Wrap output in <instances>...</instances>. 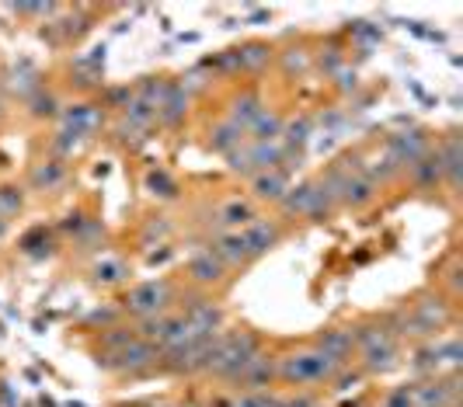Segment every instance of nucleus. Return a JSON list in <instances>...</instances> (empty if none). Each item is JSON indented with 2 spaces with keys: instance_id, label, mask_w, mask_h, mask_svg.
<instances>
[{
  "instance_id": "1",
  "label": "nucleus",
  "mask_w": 463,
  "mask_h": 407,
  "mask_svg": "<svg viewBox=\"0 0 463 407\" xmlns=\"http://www.w3.org/2000/svg\"><path fill=\"white\" fill-rule=\"evenodd\" d=\"M286 226L279 220H255V223L241 226V230H227V233H213L206 248L227 265V269H244L258 258H265L272 248L282 244Z\"/></svg>"
},
{
  "instance_id": "2",
  "label": "nucleus",
  "mask_w": 463,
  "mask_h": 407,
  "mask_svg": "<svg viewBox=\"0 0 463 407\" xmlns=\"http://www.w3.org/2000/svg\"><path fill=\"white\" fill-rule=\"evenodd\" d=\"M352 341H355V365L363 369V376H383L401 365L404 355V341H397L383 317H366L352 327Z\"/></svg>"
},
{
  "instance_id": "3",
  "label": "nucleus",
  "mask_w": 463,
  "mask_h": 407,
  "mask_svg": "<svg viewBox=\"0 0 463 407\" xmlns=\"http://www.w3.org/2000/svg\"><path fill=\"white\" fill-rule=\"evenodd\" d=\"M345 365L331 362L327 355H321L314 345H303L293 352H282L276 355V386H289V390H325L331 386V380L342 373Z\"/></svg>"
},
{
  "instance_id": "4",
  "label": "nucleus",
  "mask_w": 463,
  "mask_h": 407,
  "mask_svg": "<svg viewBox=\"0 0 463 407\" xmlns=\"http://www.w3.org/2000/svg\"><path fill=\"white\" fill-rule=\"evenodd\" d=\"M261 348H265V338L255 335V331H227V327H223V331L216 335V341H213V348H209L203 376L231 386V380L241 373V365L255 359Z\"/></svg>"
},
{
  "instance_id": "5",
  "label": "nucleus",
  "mask_w": 463,
  "mask_h": 407,
  "mask_svg": "<svg viewBox=\"0 0 463 407\" xmlns=\"http://www.w3.org/2000/svg\"><path fill=\"white\" fill-rule=\"evenodd\" d=\"M175 282L171 279H150V282H139L133 289H126L122 299H118V314L133 317V320H150L157 314H167L175 310Z\"/></svg>"
},
{
  "instance_id": "6",
  "label": "nucleus",
  "mask_w": 463,
  "mask_h": 407,
  "mask_svg": "<svg viewBox=\"0 0 463 407\" xmlns=\"http://www.w3.org/2000/svg\"><path fill=\"white\" fill-rule=\"evenodd\" d=\"M94 362L105 369V373H118V376H150V373H157L161 369V352L150 345V341H129L122 352L116 355H94Z\"/></svg>"
},
{
  "instance_id": "7",
  "label": "nucleus",
  "mask_w": 463,
  "mask_h": 407,
  "mask_svg": "<svg viewBox=\"0 0 463 407\" xmlns=\"http://www.w3.org/2000/svg\"><path fill=\"white\" fill-rule=\"evenodd\" d=\"M233 393H255V390H276V355L261 348L255 359L244 362L241 373L231 380Z\"/></svg>"
},
{
  "instance_id": "8",
  "label": "nucleus",
  "mask_w": 463,
  "mask_h": 407,
  "mask_svg": "<svg viewBox=\"0 0 463 407\" xmlns=\"http://www.w3.org/2000/svg\"><path fill=\"white\" fill-rule=\"evenodd\" d=\"M383 150L397 160V167H401V171H408L415 160H421L429 150H432V136L425 133V129H404V133L387 136Z\"/></svg>"
},
{
  "instance_id": "9",
  "label": "nucleus",
  "mask_w": 463,
  "mask_h": 407,
  "mask_svg": "<svg viewBox=\"0 0 463 407\" xmlns=\"http://www.w3.org/2000/svg\"><path fill=\"white\" fill-rule=\"evenodd\" d=\"M310 345H314L321 355H327L331 362H338V365H352V362H355V341H352V327L327 324V327H321V331L310 338Z\"/></svg>"
},
{
  "instance_id": "10",
  "label": "nucleus",
  "mask_w": 463,
  "mask_h": 407,
  "mask_svg": "<svg viewBox=\"0 0 463 407\" xmlns=\"http://www.w3.org/2000/svg\"><path fill=\"white\" fill-rule=\"evenodd\" d=\"M185 271H188V282H192V286H199V289H216V286L227 282V271L231 269H227L209 248H203L188 258Z\"/></svg>"
},
{
  "instance_id": "11",
  "label": "nucleus",
  "mask_w": 463,
  "mask_h": 407,
  "mask_svg": "<svg viewBox=\"0 0 463 407\" xmlns=\"http://www.w3.org/2000/svg\"><path fill=\"white\" fill-rule=\"evenodd\" d=\"M436 154H439V164H442V188H449L453 195H457V188H460V178H463V143H460V133L453 129V133H446L436 143Z\"/></svg>"
},
{
  "instance_id": "12",
  "label": "nucleus",
  "mask_w": 463,
  "mask_h": 407,
  "mask_svg": "<svg viewBox=\"0 0 463 407\" xmlns=\"http://www.w3.org/2000/svg\"><path fill=\"white\" fill-rule=\"evenodd\" d=\"M101 122H105L101 109H94V105H70L67 112H63V129H60V133L88 143V139L101 129Z\"/></svg>"
},
{
  "instance_id": "13",
  "label": "nucleus",
  "mask_w": 463,
  "mask_h": 407,
  "mask_svg": "<svg viewBox=\"0 0 463 407\" xmlns=\"http://www.w3.org/2000/svg\"><path fill=\"white\" fill-rule=\"evenodd\" d=\"M258 220V205L248 199H227L213 209V226L216 233H227V230H241V226L255 223Z\"/></svg>"
},
{
  "instance_id": "14",
  "label": "nucleus",
  "mask_w": 463,
  "mask_h": 407,
  "mask_svg": "<svg viewBox=\"0 0 463 407\" xmlns=\"http://www.w3.org/2000/svg\"><path fill=\"white\" fill-rule=\"evenodd\" d=\"M314 199H317V181H300V185H289L286 195L279 199V213L286 220H310L314 213Z\"/></svg>"
},
{
  "instance_id": "15",
  "label": "nucleus",
  "mask_w": 463,
  "mask_h": 407,
  "mask_svg": "<svg viewBox=\"0 0 463 407\" xmlns=\"http://www.w3.org/2000/svg\"><path fill=\"white\" fill-rule=\"evenodd\" d=\"M404 175H408V181L415 185L418 192H436V188H442V164H439V154H436V143H432V150L421 160H415Z\"/></svg>"
},
{
  "instance_id": "16",
  "label": "nucleus",
  "mask_w": 463,
  "mask_h": 407,
  "mask_svg": "<svg viewBox=\"0 0 463 407\" xmlns=\"http://www.w3.org/2000/svg\"><path fill=\"white\" fill-rule=\"evenodd\" d=\"M286 188H289V178H286L282 167H276V171H261V175L251 178V195H255V203L279 205V199L286 195Z\"/></svg>"
},
{
  "instance_id": "17",
  "label": "nucleus",
  "mask_w": 463,
  "mask_h": 407,
  "mask_svg": "<svg viewBox=\"0 0 463 407\" xmlns=\"http://www.w3.org/2000/svg\"><path fill=\"white\" fill-rule=\"evenodd\" d=\"M32 188H35V192H56V188H60V185H63V181H67V164H63V160H43V164H35V167H32Z\"/></svg>"
},
{
  "instance_id": "18",
  "label": "nucleus",
  "mask_w": 463,
  "mask_h": 407,
  "mask_svg": "<svg viewBox=\"0 0 463 407\" xmlns=\"http://www.w3.org/2000/svg\"><path fill=\"white\" fill-rule=\"evenodd\" d=\"M244 143H248V133H244V129H237L231 118L216 122V126H213V133H209V147H213L216 154H223V157L233 154L237 147H244Z\"/></svg>"
},
{
  "instance_id": "19",
  "label": "nucleus",
  "mask_w": 463,
  "mask_h": 407,
  "mask_svg": "<svg viewBox=\"0 0 463 407\" xmlns=\"http://www.w3.org/2000/svg\"><path fill=\"white\" fill-rule=\"evenodd\" d=\"M137 324H112V327H101L98 335V355H116L122 352L129 341H137Z\"/></svg>"
},
{
  "instance_id": "20",
  "label": "nucleus",
  "mask_w": 463,
  "mask_h": 407,
  "mask_svg": "<svg viewBox=\"0 0 463 407\" xmlns=\"http://www.w3.org/2000/svg\"><path fill=\"white\" fill-rule=\"evenodd\" d=\"M261 98H258L255 90H244L237 101H233L231 109V122L237 126V129H244V133H251V126H255L258 118H261Z\"/></svg>"
},
{
  "instance_id": "21",
  "label": "nucleus",
  "mask_w": 463,
  "mask_h": 407,
  "mask_svg": "<svg viewBox=\"0 0 463 407\" xmlns=\"http://www.w3.org/2000/svg\"><path fill=\"white\" fill-rule=\"evenodd\" d=\"M231 60H233V67H237V70L255 73V70H261V67H269V63H272V45L251 43V45H244V49H233Z\"/></svg>"
},
{
  "instance_id": "22",
  "label": "nucleus",
  "mask_w": 463,
  "mask_h": 407,
  "mask_svg": "<svg viewBox=\"0 0 463 407\" xmlns=\"http://www.w3.org/2000/svg\"><path fill=\"white\" fill-rule=\"evenodd\" d=\"M91 279L98 286H122L129 279V265L122 258H101V261H94Z\"/></svg>"
},
{
  "instance_id": "23",
  "label": "nucleus",
  "mask_w": 463,
  "mask_h": 407,
  "mask_svg": "<svg viewBox=\"0 0 463 407\" xmlns=\"http://www.w3.org/2000/svg\"><path fill=\"white\" fill-rule=\"evenodd\" d=\"M314 136V118L310 115H297V118H289V122H282V136H279V143L286 147V150H293V147H307V139Z\"/></svg>"
},
{
  "instance_id": "24",
  "label": "nucleus",
  "mask_w": 463,
  "mask_h": 407,
  "mask_svg": "<svg viewBox=\"0 0 463 407\" xmlns=\"http://www.w3.org/2000/svg\"><path fill=\"white\" fill-rule=\"evenodd\" d=\"M282 115L276 112H261V118H258L255 126H251V133H248V139L251 143H279V136H282Z\"/></svg>"
},
{
  "instance_id": "25",
  "label": "nucleus",
  "mask_w": 463,
  "mask_h": 407,
  "mask_svg": "<svg viewBox=\"0 0 463 407\" xmlns=\"http://www.w3.org/2000/svg\"><path fill=\"white\" fill-rule=\"evenodd\" d=\"M24 205V192L18 185H0V223L14 220Z\"/></svg>"
},
{
  "instance_id": "26",
  "label": "nucleus",
  "mask_w": 463,
  "mask_h": 407,
  "mask_svg": "<svg viewBox=\"0 0 463 407\" xmlns=\"http://www.w3.org/2000/svg\"><path fill=\"white\" fill-rule=\"evenodd\" d=\"M146 192H150L154 199H178V181L157 167V171L146 175Z\"/></svg>"
},
{
  "instance_id": "27",
  "label": "nucleus",
  "mask_w": 463,
  "mask_h": 407,
  "mask_svg": "<svg viewBox=\"0 0 463 407\" xmlns=\"http://www.w3.org/2000/svg\"><path fill=\"white\" fill-rule=\"evenodd\" d=\"M376 407H415V390H411V383L394 386V390L383 393V401Z\"/></svg>"
},
{
  "instance_id": "28",
  "label": "nucleus",
  "mask_w": 463,
  "mask_h": 407,
  "mask_svg": "<svg viewBox=\"0 0 463 407\" xmlns=\"http://www.w3.org/2000/svg\"><path fill=\"white\" fill-rule=\"evenodd\" d=\"M279 407H321V404H317V393H310V390H289V393H279Z\"/></svg>"
},
{
  "instance_id": "29",
  "label": "nucleus",
  "mask_w": 463,
  "mask_h": 407,
  "mask_svg": "<svg viewBox=\"0 0 463 407\" xmlns=\"http://www.w3.org/2000/svg\"><path fill=\"white\" fill-rule=\"evenodd\" d=\"M28 105H32V115H35V118H43V115H49V118H52V115H56V109H60V105H56V98H52V94H46V90H35Z\"/></svg>"
},
{
  "instance_id": "30",
  "label": "nucleus",
  "mask_w": 463,
  "mask_h": 407,
  "mask_svg": "<svg viewBox=\"0 0 463 407\" xmlns=\"http://www.w3.org/2000/svg\"><path fill=\"white\" fill-rule=\"evenodd\" d=\"M342 407H373V401L370 397H355V401H348V404H342Z\"/></svg>"
},
{
  "instance_id": "31",
  "label": "nucleus",
  "mask_w": 463,
  "mask_h": 407,
  "mask_svg": "<svg viewBox=\"0 0 463 407\" xmlns=\"http://www.w3.org/2000/svg\"><path fill=\"white\" fill-rule=\"evenodd\" d=\"M175 407H203L199 401H182V404H175Z\"/></svg>"
}]
</instances>
